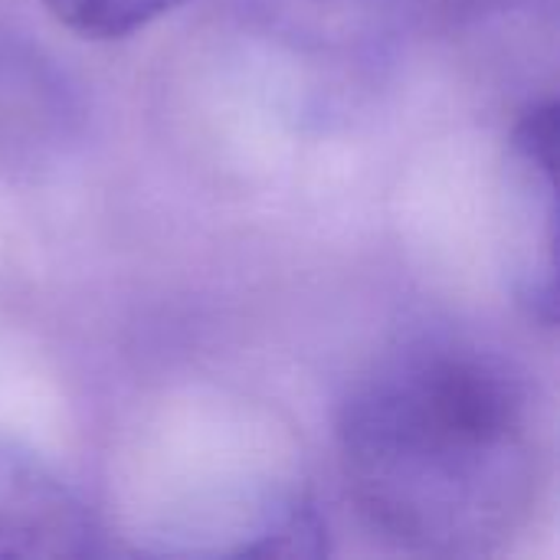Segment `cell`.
I'll use <instances>...</instances> for the list:
<instances>
[{
  "mask_svg": "<svg viewBox=\"0 0 560 560\" xmlns=\"http://www.w3.org/2000/svg\"><path fill=\"white\" fill-rule=\"evenodd\" d=\"M361 515L420 555H486L532 515L545 430L525 374L463 335H420L384 354L338 420Z\"/></svg>",
  "mask_w": 560,
  "mask_h": 560,
  "instance_id": "cell-1",
  "label": "cell"
},
{
  "mask_svg": "<svg viewBox=\"0 0 560 560\" xmlns=\"http://www.w3.org/2000/svg\"><path fill=\"white\" fill-rule=\"evenodd\" d=\"M95 541L72 486L39 453L0 436V558H89Z\"/></svg>",
  "mask_w": 560,
  "mask_h": 560,
  "instance_id": "cell-3",
  "label": "cell"
},
{
  "mask_svg": "<svg viewBox=\"0 0 560 560\" xmlns=\"http://www.w3.org/2000/svg\"><path fill=\"white\" fill-rule=\"evenodd\" d=\"M49 13L79 36L121 39L187 0H43Z\"/></svg>",
  "mask_w": 560,
  "mask_h": 560,
  "instance_id": "cell-4",
  "label": "cell"
},
{
  "mask_svg": "<svg viewBox=\"0 0 560 560\" xmlns=\"http://www.w3.org/2000/svg\"><path fill=\"white\" fill-rule=\"evenodd\" d=\"M558 102L528 108L509 151L512 190V285L518 305L541 325L558 318Z\"/></svg>",
  "mask_w": 560,
  "mask_h": 560,
  "instance_id": "cell-2",
  "label": "cell"
}]
</instances>
